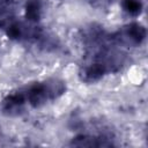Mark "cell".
<instances>
[{
	"instance_id": "1",
	"label": "cell",
	"mask_w": 148,
	"mask_h": 148,
	"mask_svg": "<svg viewBox=\"0 0 148 148\" xmlns=\"http://www.w3.org/2000/svg\"><path fill=\"white\" fill-rule=\"evenodd\" d=\"M27 105L39 109L50 102L59 99L66 92V82L59 77L37 81L23 89Z\"/></svg>"
},
{
	"instance_id": "5",
	"label": "cell",
	"mask_w": 148,
	"mask_h": 148,
	"mask_svg": "<svg viewBox=\"0 0 148 148\" xmlns=\"http://www.w3.org/2000/svg\"><path fill=\"white\" fill-rule=\"evenodd\" d=\"M113 145L112 138L105 134H79L71 141V146L75 147H109Z\"/></svg>"
},
{
	"instance_id": "7",
	"label": "cell",
	"mask_w": 148,
	"mask_h": 148,
	"mask_svg": "<svg viewBox=\"0 0 148 148\" xmlns=\"http://www.w3.org/2000/svg\"><path fill=\"white\" fill-rule=\"evenodd\" d=\"M14 0H0V28H5L14 18Z\"/></svg>"
},
{
	"instance_id": "2",
	"label": "cell",
	"mask_w": 148,
	"mask_h": 148,
	"mask_svg": "<svg viewBox=\"0 0 148 148\" xmlns=\"http://www.w3.org/2000/svg\"><path fill=\"white\" fill-rule=\"evenodd\" d=\"M147 36L146 27L139 22H131L121 27L113 34H110L111 40L119 47L140 46Z\"/></svg>"
},
{
	"instance_id": "8",
	"label": "cell",
	"mask_w": 148,
	"mask_h": 148,
	"mask_svg": "<svg viewBox=\"0 0 148 148\" xmlns=\"http://www.w3.org/2000/svg\"><path fill=\"white\" fill-rule=\"evenodd\" d=\"M121 9L132 17H138L143 10L142 0H121L120 1Z\"/></svg>"
},
{
	"instance_id": "4",
	"label": "cell",
	"mask_w": 148,
	"mask_h": 148,
	"mask_svg": "<svg viewBox=\"0 0 148 148\" xmlns=\"http://www.w3.org/2000/svg\"><path fill=\"white\" fill-rule=\"evenodd\" d=\"M27 101L23 92V89L13 91L8 94L1 102V112L9 117L20 116L25 111L27 108Z\"/></svg>"
},
{
	"instance_id": "3",
	"label": "cell",
	"mask_w": 148,
	"mask_h": 148,
	"mask_svg": "<svg viewBox=\"0 0 148 148\" xmlns=\"http://www.w3.org/2000/svg\"><path fill=\"white\" fill-rule=\"evenodd\" d=\"M108 74H111V73L105 64H103L102 61L97 59L89 58V57L79 71V77L84 83L98 82Z\"/></svg>"
},
{
	"instance_id": "9",
	"label": "cell",
	"mask_w": 148,
	"mask_h": 148,
	"mask_svg": "<svg viewBox=\"0 0 148 148\" xmlns=\"http://www.w3.org/2000/svg\"><path fill=\"white\" fill-rule=\"evenodd\" d=\"M116 0H88L91 7L97 8V9H108L113 5Z\"/></svg>"
},
{
	"instance_id": "6",
	"label": "cell",
	"mask_w": 148,
	"mask_h": 148,
	"mask_svg": "<svg viewBox=\"0 0 148 148\" xmlns=\"http://www.w3.org/2000/svg\"><path fill=\"white\" fill-rule=\"evenodd\" d=\"M43 15L42 0H25L24 3V18L30 23L37 24Z\"/></svg>"
}]
</instances>
